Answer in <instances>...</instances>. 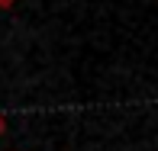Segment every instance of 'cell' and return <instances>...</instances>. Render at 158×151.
<instances>
[{"label":"cell","mask_w":158,"mask_h":151,"mask_svg":"<svg viewBox=\"0 0 158 151\" xmlns=\"http://www.w3.org/2000/svg\"><path fill=\"white\" fill-rule=\"evenodd\" d=\"M3 135H6V116L0 113V138H3Z\"/></svg>","instance_id":"obj_1"},{"label":"cell","mask_w":158,"mask_h":151,"mask_svg":"<svg viewBox=\"0 0 158 151\" xmlns=\"http://www.w3.org/2000/svg\"><path fill=\"white\" fill-rule=\"evenodd\" d=\"M13 3H16V0H0V10H10Z\"/></svg>","instance_id":"obj_2"}]
</instances>
